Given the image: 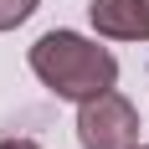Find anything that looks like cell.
Instances as JSON below:
<instances>
[{"instance_id": "cell-6", "label": "cell", "mask_w": 149, "mask_h": 149, "mask_svg": "<svg viewBox=\"0 0 149 149\" xmlns=\"http://www.w3.org/2000/svg\"><path fill=\"white\" fill-rule=\"evenodd\" d=\"M134 149H149V144H134Z\"/></svg>"}, {"instance_id": "cell-7", "label": "cell", "mask_w": 149, "mask_h": 149, "mask_svg": "<svg viewBox=\"0 0 149 149\" xmlns=\"http://www.w3.org/2000/svg\"><path fill=\"white\" fill-rule=\"evenodd\" d=\"M144 5H149V0H144Z\"/></svg>"}, {"instance_id": "cell-5", "label": "cell", "mask_w": 149, "mask_h": 149, "mask_svg": "<svg viewBox=\"0 0 149 149\" xmlns=\"http://www.w3.org/2000/svg\"><path fill=\"white\" fill-rule=\"evenodd\" d=\"M0 149H41L36 139H21V134H10V139H0Z\"/></svg>"}, {"instance_id": "cell-1", "label": "cell", "mask_w": 149, "mask_h": 149, "mask_svg": "<svg viewBox=\"0 0 149 149\" xmlns=\"http://www.w3.org/2000/svg\"><path fill=\"white\" fill-rule=\"evenodd\" d=\"M26 62H31V77L62 103H82V98L118 88V57L103 46V36H82V31H62V26L41 31Z\"/></svg>"}, {"instance_id": "cell-2", "label": "cell", "mask_w": 149, "mask_h": 149, "mask_svg": "<svg viewBox=\"0 0 149 149\" xmlns=\"http://www.w3.org/2000/svg\"><path fill=\"white\" fill-rule=\"evenodd\" d=\"M77 144L82 149H134L139 144V108L118 88L77 103Z\"/></svg>"}, {"instance_id": "cell-4", "label": "cell", "mask_w": 149, "mask_h": 149, "mask_svg": "<svg viewBox=\"0 0 149 149\" xmlns=\"http://www.w3.org/2000/svg\"><path fill=\"white\" fill-rule=\"evenodd\" d=\"M36 5H41V0H0V31L26 26L31 15H36Z\"/></svg>"}, {"instance_id": "cell-3", "label": "cell", "mask_w": 149, "mask_h": 149, "mask_svg": "<svg viewBox=\"0 0 149 149\" xmlns=\"http://www.w3.org/2000/svg\"><path fill=\"white\" fill-rule=\"evenodd\" d=\"M88 21L103 41H149V5L144 0H93Z\"/></svg>"}]
</instances>
